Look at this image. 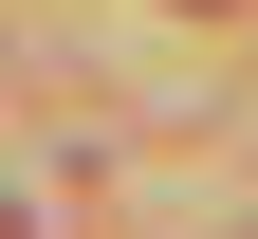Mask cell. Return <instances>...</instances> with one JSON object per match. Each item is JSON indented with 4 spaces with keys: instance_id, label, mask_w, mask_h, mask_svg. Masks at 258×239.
I'll return each instance as SVG.
<instances>
[{
    "instance_id": "cell-1",
    "label": "cell",
    "mask_w": 258,
    "mask_h": 239,
    "mask_svg": "<svg viewBox=\"0 0 258 239\" xmlns=\"http://www.w3.org/2000/svg\"><path fill=\"white\" fill-rule=\"evenodd\" d=\"M0 239H37V221H19V202H0Z\"/></svg>"
}]
</instances>
